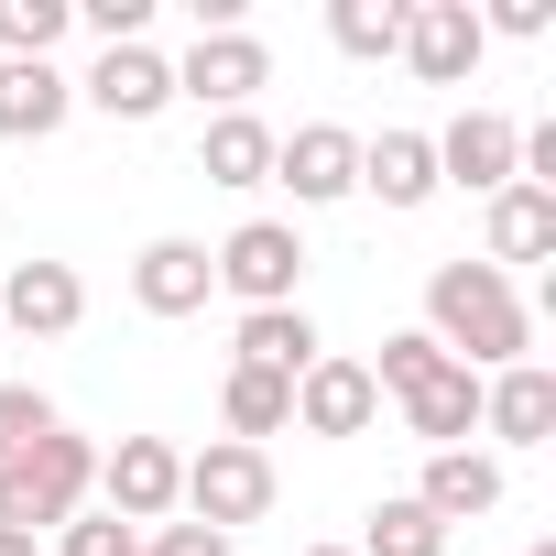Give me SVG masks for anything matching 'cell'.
<instances>
[{
  "instance_id": "6da1fadb",
  "label": "cell",
  "mask_w": 556,
  "mask_h": 556,
  "mask_svg": "<svg viewBox=\"0 0 556 556\" xmlns=\"http://www.w3.org/2000/svg\"><path fill=\"white\" fill-rule=\"evenodd\" d=\"M426 339L458 361V371H513V361H534L523 339H534V317H523V295H513V273H491V262H437L426 273Z\"/></svg>"
},
{
  "instance_id": "7a4b0ae2",
  "label": "cell",
  "mask_w": 556,
  "mask_h": 556,
  "mask_svg": "<svg viewBox=\"0 0 556 556\" xmlns=\"http://www.w3.org/2000/svg\"><path fill=\"white\" fill-rule=\"evenodd\" d=\"M88 491H99V447H88L77 426L34 437L23 458H0V523H12V534H55V523H77Z\"/></svg>"
},
{
  "instance_id": "3957f363",
  "label": "cell",
  "mask_w": 556,
  "mask_h": 556,
  "mask_svg": "<svg viewBox=\"0 0 556 556\" xmlns=\"http://www.w3.org/2000/svg\"><path fill=\"white\" fill-rule=\"evenodd\" d=\"M175 513H186V523H207V534L262 523V513H273V458H262V447H240V437H207V447L186 458Z\"/></svg>"
},
{
  "instance_id": "277c9868",
  "label": "cell",
  "mask_w": 556,
  "mask_h": 556,
  "mask_svg": "<svg viewBox=\"0 0 556 556\" xmlns=\"http://www.w3.org/2000/svg\"><path fill=\"white\" fill-rule=\"evenodd\" d=\"M207 273L240 295V317H251V306H295V295H306V240H295V218H240V229L207 251Z\"/></svg>"
},
{
  "instance_id": "5b68a950",
  "label": "cell",
  "mask_w": 556,
  "mask_h": 556,
  "mask_svg": "<svg viewBox=\"0 0 556 556\" xmlns=\"http://www.w3.org/2000/svg\"><path fill=\"white\" fill-rule=\"evenodd\" d=\"M175 66V99H197V110H251L262 88H273V55H262V34L251 23H229V34H197L186 55H164Z\"/></svg>"
},
{
  "instance_id": "8992f818",
  "label": "cell",
  "mask_w": 556,
  "mask_h": 556,
  "mask_svg": "<svg viewBox=\"0 0 556 556\" xmlns=\"http://www.w3.org/2000/svg\"><path fill=\"white\" fill-rule=\"evenodd\" d=\"M273 186H285L295 207H339V197H361V131H339V121L273 131Z\"/></svg>"
},
{
  "instance_id": "52a82bcc",
  "label": "cell",
  "mask_w": 556,
  "mask_h": 556,
  "mask_svg": "<svg viewBox=\"0 0 556 556\" xmlns=\"http://www.w3.org/2000/svg\"><path fill=\"white\" fill-rule=\"evenodd\" d=\"M175 491H186V458L164 447V437H121L110 458H99V502L131 523V534H153V523H175Z\"/></svg>"
},
{
  "instance_id": "ba28073f",
  "label": "cell",
  "mask_w": 556,
  "mask_h": 556,
  "mask_svg": "<svg viewBox=\"0 0 556 556\" xmlns=\"http://www.w3.org/2000/svg\"><path fill=\"white\" fill-rule=\"evenodd\" d=\"M437 142V186H469V197H502L513 175H523V131L502 121V110H458L447 131H426Z\"/></svg>"
},
{
  "instance_id": "9c48e42d",
  "label": "cell",
  "mask_w": 556,
  "mask_h": 556,
  "mask_svg": "<svg viewBox=\"0 0 556 556\" xmlns=\"http://www.w3.org/2000/svg\"><path fill=\"white\" fill-rule=\"evenodd\" d=\"M77 317H88V285H77V262H12L0 273V339H77Z\"/></svg>"
},
{
  "instance_id": "30bf717a",
  "label": "cell",
  "mask_w": 556,
  "mask_h": 556,
  "mask_svg": "<svg viewBox=\"0 0 556 556\" xmlns=\"http://www.w3.org/2000/svg\"><path fill=\"white\" fill-rule=\"evenodd\" d=\"M480 12L469 0H404V66L426 77V88H469V66H480Z\"/></svg>"
},
{
  "instance_id": "8fae6325",
  "label": "cell",
  "mask_w": 556,
  "mask_h": 556,
  "mask_svg": "<svg viewBox=\"0 0 556 556\" xmlns=\"http://www.w3.org/2000/svg\"><path fill=\"white\" fill-rule=\"evenodd\" d=\"M77 99H88L99 121H164V110H175V66H164L153 45H99V66L77 77Z\"/></svg>"
},
{
  "instance_id": "7c38bea8",
  "label": "cell",
  "mask_w": 556,
  "mask_h": 556,
  "mask_svg": "<svg viewBox=\"0 0 556 556\" xmlns=\"http://www.w3.org/2000/svg\"><path fill=\"white\" fill-rule=\"evenodd\" d=\"M480 437H502V447H545V437H556V371H545V361L491 371V382H480Z\"/></svg>"
},
{
  "instance_id": "4fadbf2b",
  "label": "cell",
  "mask_w": 556,
  "mask_h": 556,
  "mask_svg": "<svg viewBox=\"0 0 556 556\" xmlns=\"http://www.w3.org/2000/svg\"><path fill=\"white\" fill-rule=\"evenodd\" d=\"M207 295H218L207 240H142V262H131V306L142 317H197Z\"/></svg>"
},
{
  "instance_id": "5bb4252c",
  "label": "cell",
  "mask_w": 556,
  "mask_h": 556,
  "mask_svg": "<svg viewBox=\"0 0 556 556\" xmlns=\"http://www.w3.org/2000/svg\"><path fill=\"white\" fill-rule=\"evenodd\" d=\"M229 361H240V371H285V382H306V371L328 361V339H317L306 306H251V317L229 328Z\"/></svg>"
},
{
  "instance_id": "9a60e30c",
  "label": "cell",
  "mask_w": 556,
  "mask_h": 556,
  "mask_svg": "<svg viewBox=\"0 0 556 556\" xmlns=\"http://www.w3.org/2000/svg\"><path fill=\"white\" fill-rule=\"evenodd\" d=\"M415 502H426L437 523H480V513H502V458H491V447H426Z\"/></svg>"
},
{
  "instance_id": "2e32d148",
  "label": "cell",
  "mask_w": 556,
  "mask_h": 556,
  "mask_svg": "<svg viewBox=\"0 0 556 556\" xmlns=\"http://www.w3.org/2000/svg\"><path fill=\"white\" fill-rule=\"evenodd\" d=\"M77 110V77L66 66H34V55H0V131L12 142H55Z\"/></svg>"
},
{
  "instance_id": "e0dca14e",
  "label": "cell",
  "mask_w": 556,
  "mask_h": 556,
  "mask_svg": "<svg viewBox=\"0 0 556 556\" xmlns=\"http://www.w3.org/2000/svg\"><path fill=\"white\" fill-rule=\"evenodd\" d=\"M371 415H382V393H371V371H361V361H339V350L295 382V426H306V437H361Z\"/></svg>"
},
{
  "instance_id": "ac0fdd59",
  "label": "cell",
  "mask_w": 556,
  "mask_h": 556,
  "mask_svg": "<svg viewBox=\"0 0 556 556\" xmlns=\"http://www.w3.org/2000/svg\"><path fill=\"white\" fill-rule=\"evenodd\" d=\"M545 251H556V186H523V175H513V186L491 197V251H480V262L513 273V262H545Z\"/></svg>"
},
{
  "instance_id": "d6986e66",
  "label": "cell",
  "mask_w": 556,
  "mask_h": 556,
  "mask_svg": "<svg viewBox=\"0 0 556 556\" xmlns=\"http://www.w3.org/2000/svg\"><path fill=\"white\" fill-rule=\"evenodd\" d=\"M197 175L207 186H273V121L262 110H218L207 142H197Z\"/></svg>"
},
{
  "instance_id": "ffe728a7",
  "label": "cell",
  "mask_w": 556,
  "mask_h": 556,
  "mask_svg": "<svg viewBox=\"0 0 556 556\" xmlns=\"http://www.w3.org/2000/svg\"><path fill=\"white\" fill-rule=\"evenodd\" d=\"M361 197H382V207H426V197H437V142H426V131H382V142H361Z\"/></svg>"
},
{
  "instance_id": "44dd1931",
  "label": "cell",
  "mask_w": 556,
  "mask_h": 556,
  "mask_svg": "<svg viewBox=\"0 0 556 556\" xmlns=\"http://www.w3.org/2000/svg\"><path fill=\"white\" fill-rule=\"evenodd\" d=\"M404 426H415L426 447H469V437H480V371L447 361L437 382H415V393H404Z\"/></svg>"
},
{
  "instance_id": "7402d4cb",
  "label": "cell",
  "mask_w": 556,
  "mask_h": 556,
  "mask_svg": "<svg viewBox=\"0 0 556 556\" xmlns=\"http://www.w3.org/2000/svg\"><path fill=\"white\" fill-rule=\"evenodd\" d=\"M218 415H229V437H240V447H262V437H285V426H295V382H285V371H240V361H229Z\"/></svg>"
},
{
  "instance_id": "603a6c76",
  "label": "cell",
  "mask_w": 556,
  "mask_h": 556,
  "mask_svg": "<svg viewBox=\"0 0 556 556\" xmlns=\"http://www.w3.org/2000/svg\"><path fill=\"white\" fill-rule=\"evenodd\" d=\"M350 556H447V523H437L415 491H393V502L361 513V545H350Z\"/></svg>"
},
{
  "instance_id": "cb8c5ba5",
  "label": "cell",
  "mask_w": 556,
  "mask_h": 556,
  "mask_svg": "<svg viewBox=\"0 0 556 556\" xmlns=\"http://www.w3.org/2000/svg\"><path fill=\"white\" fill-rule=\"evenodd\" d=\"M328 45L361 55V66L404 55V0H328Z\"/></svg>"
},
{
  "instance_id": "d4e9b609",
  "label": "cell",
  "mask_w": 556,
  "mask_h": 556,
  "mask_svg": "<svg viewBox=\"0 0 556 556\" xmlns=\"http://www.w3.org/2000/svg\"><path fill=\"white\" fill-rule=\"evenodd\" d=\"M66 23H77V0H0V55H34V66H55Z\"/></svg>"
},
{
  "instance_id": "484cf974",
  "label": "cell",
  "mask_w": 556,
  "mask_h": 556,
  "mask_svg": "<svg viewBox=\"0 0 556 556\" xmlns=\"http://www.w3.org/2000/svg\"><path fill=\"white\" fill-rule=\"evenodd\" d=\"M361 371H371V393H393V404H404L415 382H437V371H447V350H437L426 328H393V339H382V361H361Z\"/></svg>"
},
{
  "instance_id": "4316f807",
  "label": "cell",
  "mask_w": 556,
  "mask_h": 556,
  "mask_svg": "<svg viewBox=\"0 0 556 556\" xmlns=\"http://www.w3.org/2000/svg\"><path fill=\"white\" fill-rule=\"evenodd\" d=\"M66 415H55V393L45 382H0V458H23L34 437H55Z\"/></svg>"
},
{
  "instance_id": "83f0119b",
  "label": "cell",
  "mask_w": 556,
  "mask_h": 556,
  "mask_svg": "<svg viewBox=\"0 0 556 556\" xmlns=\"http://www.w3.org/2000/svg\"><path fill=\"white\" fill-rule=\"evenodd\" d=\"M55 556H142V534L121 513H77V523H55Z\"/></svg>"
},
{
  "instance_id": "f1b7e54d",
  "label": "cell",
  "mask_w": 556,
  "mask_h": 556,
  "mask_svg": "<svg viewBox=\"0 0 556 556\" xmlns=\"http://www.w3.org/2000/svg\"><path fill=\"white\" fill-rule=\"evenodd\" d=\"M77 23H88L99 45H142V23H153V0H77Z\"/></svg>"
},
{
  "instance_id": "f546056e",
  "label": "cell",
  "mask_w": 556,
  "mask_h": 556,
  "mask_svg": "<svg viewBox=\"0 0 556 556\" xmlns=\"http://www.w3.org/2000/svg\"><path fill=\"white\" fill-rule=\"evenodd\" d=\"M142 556H229V534H207V523H153Z\"/></svg>"
},
{
  "instance_id": "4dcf8cb0",
  "label": "cell",
  "mask_w": 556,
  "mask_h": 556,
  "mask_svg": "<svg viewBox=\"0 0 556 556\" xmlns=\"http://www.w3.org/2000/svg\"><path fill=\"white\" fill-rule=\"evenodd\" d=\"M545 23H556V0H491V12H480V34H523V45H534Z\"/></svg>"
},
{
  "instance_id": "1f68e13d",
  "label": "cell",
  "mask_w": 556,
  "mask_h": 556,
  "mask_svg": "<svg viewBox=\"0 0 556 556\" xmlns=\"http://www.w3.org/2000/svg\"><path fill=\"white\" fill-rule=\"evenodd\" d=\"M0 556H34V534H12V523H0Z\"/></svg>"
},
{
  "instance_id": "d6a6232c",
  "label": "cell",
  "mask_w": 556,
  "mask_h": 556,
  "mask_svg": "<svg viewBox=\"0 0 556 556\" xmlns=\"http://www.w3.org/2000/svg\"><path fill=\"white\" fill-rule=\"evenodd\" d=\"M523 556H556V534H534V545H523Z\"/></svg>"
},
{
  "instance_id": "836d02e7",
  "label": "cell",
  "mask_w": 556,
  "mask_h": 556,
  "mask_svg": "<svg viewBox=\"0 0 556 556\" xmlns=\"http://www.w3.org/2000/svg\"><path fill=\"white\" fill-rule=\"evenodd\" d=\"M306 556H350V545H306Z\"/></svg>"
}]
</instances>
